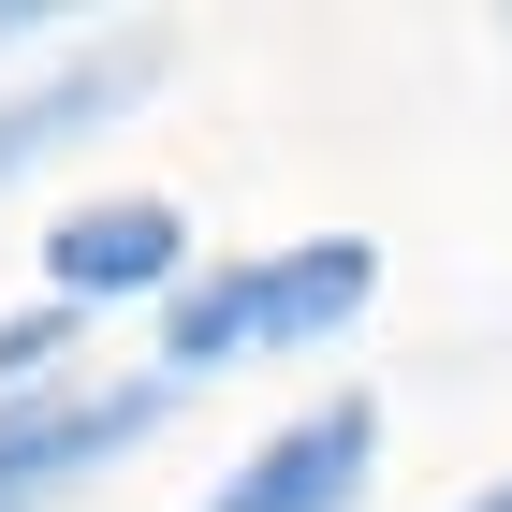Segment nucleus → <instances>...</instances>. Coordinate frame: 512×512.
<instances>
[{
	"label": "nucleus",
	"mask_w": 512,
	"mask_h": 512,
	"mask_svg": "<svg viewBox=\"0 0 512 512\" xmlns=\"http://www.w3.org/2000/svg\"><path fill=\"white\" fill-rule=\"evenodd\" d=\"M469 512H512V483H483V498H469Z\"/></svg>",
	"instance_id": "obj_8"
},
{
	"label": "nucleus",
	"mask_w": 512,
	"mask_h": 512,
	"mask_svg": "<svg viewBox=\"0 0 512 512\" xmlns=\"http://www.w3.org/2000/svg\"><path fill=\"white\" fill-rule=\"evenodd\" d=\"M118 293H161V308L191 293V220L161 191H103V205H74L44 235V308L88 322V308H118Z\"/></svg>",
	"instance_id": "obj_5"
},
{
	"label": "nucleus",
	"mask_w": 512,
	"mask_h": 512,
	"mask_svg": "<svg viewBox=\"0 0 512 512\" xmlns=\"http://www.w3.org/2000/svg\"><path fill=\"white\" fill-rule=\"evenodd\" d=\"M44 366H74V308H30V322H0V410H30V395H59Z\"/></svg>",
	"instance_id": "obj_6"
},
{
	"label": "nucleus",
	"mask_w": 512,
	"mask_h": 512,
	"mask_svg": "<svg viewBox=\"0 0 512 512\" xmlns=\"http://www.w3.org/2000/svg\"><path fill=\"white\" fill-rule=\"evenodd\" d=\"M44 30V0H0V44H30Z\"/></svg>",
	"instance_id": "obj_7"
},
{
	"label": "nucleus",
	"mask_w": 512,
	"mask_h": 512,
	"mask_svg": "<svg viewBox=\"0 0 512 512\" xmlns=\"http://www.w3.org/2000/svg\"><path fill=\"white\" fill-rule=\"evenodd\" d=\"M381 469V395H308L205 483V512H352Z\"/></svg>",
	"instance_id": "obj_3"
},
{
	"label": "nucleus",
	"mask_w": 512,
	"mask_h": 512,
	"mask_svg": "<svg viewBox=\"0 0 512 512\" xmlns=\"http://www.w3.org/2000/svg\"><path fill=\"white\" fill-rule=\"evenodd\" d=\"M147 88H161V30H88V44H59V59H30V74L0 88V176L88 147V132L118 118V103H147Z\"/></svg>",
	"instance_id": "obj_4"
},
{
	"label": "nucleus",
	"mask_w": 512,
	"mask_h": 512,
	"mask_svg": "<svg viewBox=\"0 0 512 512\" xmlns=\"http://www.w3.org/2000/svg\"><path fill=\"white\" fill-rule=\"evenodd\" d=\"M176 410V381H59V395H30V410H0V512H59L103 454H132V439Z\"/></svg>",
	"instance_id": "obj_2"
},
{
	"label": "nucleus",
	"mask_w": 512,
	"mask_h": 512,
	"mask_svg": "<svg viewBox=\"0 0 512 512\" xmlns=\"http://www.w3.org/2000/svg\"><path fill=\"white\" fill-rule=\"evenodd\" d=\"M366 293H381V249L366 235H308V249L205 264L191 293L161 308V381L191 395V381H220V366H249V352H308V337H337Z\"/></svg>",
	"instance_id": "obj_1"
}]
</instances>
